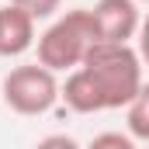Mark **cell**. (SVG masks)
I'll list each match as a JSON object with an SVG mask.
<instances>
[{
	"instance_id": "cell-1",
	"label": "cell",
	"mask_w": 149,
	"mask_h": 149,
	"mask_svg": "<svg viewBox=\"0 0 149 149\" xmlns=\"http://www.w3.org/2000/svg\"><path fill=\"white\" fill-rule=\"evenodd\" d=\"M90 80L101 90L104 111L111 108H128L132 97L142 90V59L132 45H114V42H97L87 59L80 63Z\"/></svg>"
},
{
	"instance_id": "cell-2",
	"label": "cell",
	"mask_w": 149,
	"mask_h": 149,
	"mask_svg": "<svg viewBox=\"0 0 149 149\" xmlns=\"http://www.w3.org/2000/svg\"><path fill=\"white\" fill-rule=\"evenodd\" d=\"M94 45H97L94 17L87 7H76L45 28V35L38 38V63L49 66L52 73H66V70L73 73Z\"/></svg>"
},
{
	"instance_id": "cell-3",
	"label": "cell",
	"mask_w": 149,
	"mask_h": 149,
	"mask_svg": "<svg viewBox=\"0 0 149 149\" xmlns=\"http://www.w3.org/2000/svg\"><path fill=\"white\" fill-rule=\"evenodd\" d=\"M3 104L14 114L24 118H38V114L52 111L59 101V80L49 66L42 63H28V66H14L10 73L3 76Z\"/></svg>"
},
{
	"instance_id": "cell-4",
	"label": "cell",
	"mask_w": 149,
	"mask_h": 149,
	"mask_svg": "<svg viewBox=\"0 0 149 149\" xmlns=\"http://www.w3.org/2000/svg\"><path fill=\"white\" fill-rule=\"evenodd\" d=\"M90 17H94L97 42H114V45H128L142 24L135 0H97L90 7Z\"/></svg>"
},
{
	"instance_id": "cell-5",
	"label": "cell",
	"mask_w": 149,
	"mask_h": 149,
	"mask_svg": "<svg viewBox=\"0 0 149 149\" xmlns=\"http://www.w3.org/2000/svg\"><path fill=\"white\" fill-rule=\"evenodd\" d=\"M35 45V17L21 7H0V56H21Z\"/></svg>"
},
{
	"instance_id": "cell-6",
	"label": "cell",
	"mask_w": 149,
	"mask_h": 149,
	"mask_svg": "<svg viewBox=\"0 0 149 149\" xmlns=\"http://www.w3.org/2000/svg\"><path fill=\"white\" fill-rule=\"evenodd\" d=\"M59 97H63V101H66V108H70V111H76V114H94V111H104L101 90H97V83L90 80V73H87L83 66H76L73 73L66 76V83H63Z\"/></svg>"
},
{
	"instance_id": "cell-7",
	"label": "cell",
	"mask_w": 149,
	"mask_h": 149,
	"mask_svg": "<svg viewBox=\"0 0 149 149\" xmlns=\"http://www.w3.org/2000/svg\"><path fill=\"white\" fill-rule=\"evenodd\" d=\"M128 132L135 139L149 142V83H142V90L128 104Z\"/></svg>"
},
{
	"instance_id": "cell-8",
	"label": "cell",
	"mask_w": 149,
	"mask_h": 149,
	"mask_svg": "<svg viewBox=\"0 0 149 149\" xmlns=\"http://www.w3.org/2000/svg\"><path fill=\"white\" fill-rule=\"evenodd\" d=\"M14 7H21L24 14H31L35 21H45V17H52L56 10H59V3L63 0H10Z\"/></svg>"
},
{
	"instance_id": "cell-9",
	"label": "cell",
	"mask_w": 149,
	"mask_h": 149,
	"mask_svg": "<svg viewBox=\"0 0 149 149\" xmlns=\"http://www.w3.org/2000/svg\"><path fill=\"white\" fill-rule=\"evenodd\" d=\"M87 149H135V142L128 135H121V132H101V135L90 139Z\"/></svg>"
},
{
	"instance_id": "cell-10",
	"label": "cell",
	"mask_w": 149,
	"mask_h": 149,
	"mask_svg": "<svg viewBox=\"0 0 149 149\" xmlns=\"http://www.w3.org/2000/svg\"><path fill=\"white\" fill-rule=\"evenodd\" d=\"M35 149H80V146H76L70 135H49V139H42Z\"/></svg>"
},
{
	"instance_id": "cell-11",
	"label": "cell",
	"mask_w": 149,
	"mask_h": 149,
	"mask_svg": "<svg viewBox=\"0 0 149 149\" xmlns=\"http://www.w3.org/2000/svg\"><path fill=\"white\" fill-rule=\"evenodd\" d=\"M139 59L149 66V14L142 17V24H139Z\"/></svg>"
},
{
	"instance_id": "cell-12",
	"label": "cell",
	"mask_w": 149,
	"mask_h": 149,
	"mask_svg": "<svg viewBox=\"0 0 149 149\" xmlns=\"http://www.w3.org/2000/svg\"><path fill=\"white\" fill-rule=\"evenodd\" d=\"M142 3H149V0H142Z\"/></svg>"
},
{
	"instance_id": "cell-13",
	"label": "cell",
	"mask_w": 149,
	"mask_h": 149,
	"mask_svg": "<svg viewBox=\"0 0 149 149\" xmlns=\"http://www.w3.org/2000/svg\"><path fill=\"white\" fill-rule=\"evenodd\" d=\"M146 149H149V146H146Z\"/></svg>"
}]
</instances>
